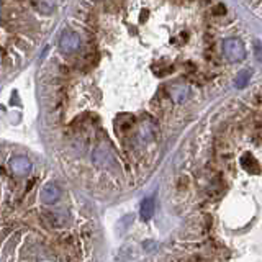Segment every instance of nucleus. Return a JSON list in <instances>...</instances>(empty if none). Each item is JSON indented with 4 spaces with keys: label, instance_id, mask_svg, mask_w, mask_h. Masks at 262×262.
Segmentation results:
<instances>
[{
    "label": "nucleus",
    "instance_id": "nucleus-1",
    "mask_svg": "<svg viewBox=\"0 0 262 262\" xmlns=\"http://www.w3.org/2000/svg\"><path fill=\"white\" fill-rule=\"evenodd\" d=\"M223 51H225V56L231 61V63H238V61H241L244 58V54H246V52H244L243 43L236 38L226 39V41L223 43Z\"/></svg>",
    "mask_w": 262,
    "mask_h": 262
},
{
    "label": "nucleus",
    "instance_id": "nucleus-2",
    "mask_svg": "<svg viewBox=\"0 0 262 262\" xmlns=\"http://www.w3.org/2000/svg\"><path fill=\"white\" fill-rule=\"evenodd\" d=\"M10 169L16 176H26L32 170V163L26 156H15L10 161Z\"/></svg>",
    "mask_w": 262,
    "mask_h": 262
},
{
    "label": "nucleus",
    "instance_id": "nucleus-3",
    "mask_svg": "<svg viewBox=\"0 0 262 262\" xmlns=\"http://www.w3.org/2000/svg\"><path fill=\"white\" fill-rule=\"evenodd\" d=\"M61 196V190L59 187L52 185V183H48V185L43 187L41 194H39V198H41L43 203L46 205H51V203H56Z\"/></svg>",
    "mask_w": 262,
    "mask_h": 262
},
{
    "label": "nucleus",
    "instance_id": "nucleus-4",
    "mask_svg": "<svg viewBox=\"0 0 262 262\" xmlns=\"http://www.w3.org/2000/svg\"><path fill=\"white\" fill-rule=\"evenodd\" d=\"M139 213H141V218L144 221L151 220L152 215H154V200L152 198L144 200V202L141 203V210H139Z\"/></svg>",
    "mask_w": 262,
    "mask_h": 262
},
{
    "label": "nucleus",
    "instance_id": "nucleus-5",
    "mask_svg": "<svg viewBox=\"0 0 262 262\" xmlns=\"http://www.w3.org/2000/svg\"><path fill=\"white\" fill-rule=\"evenodd\" d=\"M241 165L247 170L249 174H257V172H261V165L257 164V161L251 159V156H249V154H246V156H244L243 159H241Z\"/></svg>",
    "mask_w": 262,
    "mask_h": 262
},
{
    "label": "nucleus",
    "instance_id": "nucleus-6",
    "mask_svg": "<svg viewBox=\"0 0 262 262\" xmlns=\"http://www.w3.org/2000/svg\"><path fill=\"white\" fill-rule=\"evenodd\" d=\"M187 95H189V89H187L185 85H180V84L174 85V89H172V98L176 100L177 103L183 102V100L187 98Z\"/></svg>",
    "mask_w": 262,
    "mask_h": 262
},
{
    "label": "nucleus",
    "instance_id": "nucleus-7",
    "mask_svg": "<svg viewBox=\"0 0 262 262\" xmlns=\"http://www.w3.org/2000/svg\"><path fill=\"white\" fill-rule=\"evenodd\" d=\"M249 79H251V71H249V69H244V71L239 72L238 77H236V87H239V89L246 87Z\"/></svg>",
    "mask_w": 262,
    "mask_h": 262
},
{
    "label": "nucleus",
    "instance_id": "nucleus-8",
    "mask_svg": "<svg viewBox=\"0 0 262 262\" xmlns=\"http://www.w3.org/2000/svg\"><path fill=\"white\" fill-rule=\"evenodd\" d=\"M254 52H256V59L262 63V41L254 43Z\"/></svg>",
    "mask_w": 262,
    "mask_h": 262
}]
</instances>
